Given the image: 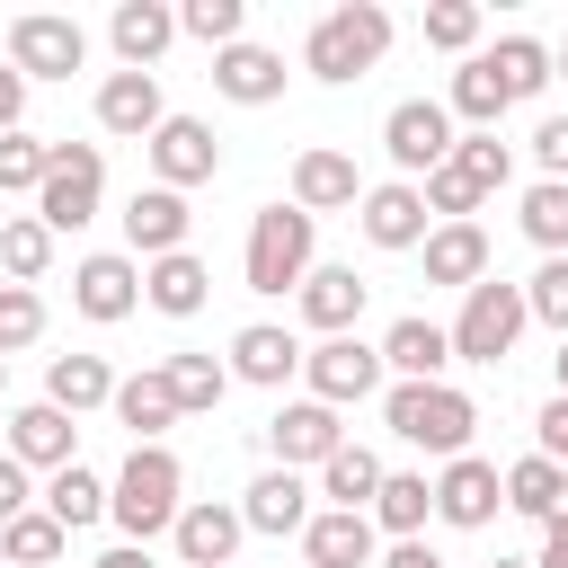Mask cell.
<instances>
[{"instance_id": "5b68a950", "label": "cell", "mask_w": 568, "mask_h": 568, "mask_svg": "<svg viewBox=\"0 0 568 568\" xmlns=\"http://www.w3.org/2000/svg\"><path fill=\"white\" fill-rule=\"evenodd\" d=\"M444 337H453V364H506L515 337H524V284L479 275V284L462 293V320H453Z\"/></svg>"}, {"instance_id": "8d00e7d4", "label": "cell", "mask_w": 568, "mask_h": 568, "mask_svg": "<svg viewBox=\"0 0 568 568\" xmlns=\"http://www.w3.org/2000/svg\"><path fill=\"white\" fill-rule=\"evenodd\" d=\"M488 71L506 80V98H541L550 89V44L541 36H497L488 44Z\"/></svg>"}, {"instance_id": "83f0119b", "label": "cell", "mask_w": 568, "mask_h": 568, "mask_svg": "<svg viewBox=\"0 0 568 568\" xmlns=\"http://www.w3.org/2000/svg\"><path fill=\"white\" fill-rule=\"evenodd\" d=\"M479 275H488V231L479 222H435L426 231V284H462L470 293Z\"/></svg>"}, {"instance_id": "7c38bea8", "label": "cell", "mask_w": 568, "mask_h": 568, "mask_svg": "<svg viewBox=\"0 0 568 568\" xmlns=\"http://www.w3.org/2000/svg\"><path fill=\"white\" fill-rule=\"evenodd\" d=\"M497 506H506V479H497V462H479V453L444 462V479H435V515H444L453 532H488V524H497Z\"/></svg>"}, {"instance_id": "f1b7e54d", "label": "cell", "mask_w": 568, "mask_h": 568, "mask_svg": "<svg viewBox=\"0 0 568 568\" xmlns=\"http://www.w3.org/2000/svg\"><path fill=\"white\" fill-rule=\"evenodd\" d=\"M373 532H390V541H417L426 532V515H435V488H426V470H382V488H373Z\"/></svg>"}, {"instance_id": "ba28073f", "label": "cell", "mask_w": 568, "mask_h": 568, "mask_svg": "<svg viewBox=\"0 0 568 568\" xmlns=\"http://www.w3.org/2000/svg\"><path fill=\"white\" fill-rule=\"evenodd\" d=\"M80 62H89V36H80V18L27 9V18L9 27V71H18V80H71Z\"/></svg>"}, {"instance_id": "d6986e66", "label": "cell", "mask_w": 568, "mask_h": 568, "mask_svg": "<svg viewBox=\"0 0 568 568\" xmlns=\"http://www.w3.org/2000/svg\"><path fill=\"white\" fill-rule=\"evenodd\" d=\"M364 293H373V284H364L355 266H311L293 302H302V320H311L320 337H355V320H364Z\"/></svg>"}, {"instance_id": "f35d334b", "label": "cell", "mask_w": 568, "mask_h": 568, "mask_svg": "<svg viewBox=\"0 0 568 568\" xmlns=\"http://www.w3.org/2000/svg\"><path fill=\"white\" fill-rule=\"evenodd\" d=\"M62 550H71V532H62L44 506H27L18 524H0V559H9V568H53Z\"/></svg>"}, {"instance_id": "d4e9b609", "label": "cell", "mask_w": 568, "mask_h": 568, "mask_svg": "<svg viewBox=\"0 0 568 568\" xmlns=\"http://www.w3.org/2000/svg\"><path fill=\"white\" fill-rule=\"evenodd\" d=\"M240 524H248V532H275V541L302 532V524H311V479H302V470H257L248 497H240Z\"/></svg>"}, {"instance_id": "e0dca14e", "label": "cell", "mask_w": 568, "mask_h": 568, "mask_svg": "<svg viewBox=\"0 0 568 568\" xmlns=\"http://www.w3.org/2000/svg\"><path fill=\"white\" fill-rule=\"evenodd\" d=\"M71 444H80V426H71L53 399H27V408L9 417V444H0V453L27 462V470H71V462H80Z\"/></svg>"}, {"instance_id": "c3c4849f", "label": "cell", "mask_w": 568, "mask_h": 568, "mask_svg": "<svg viewBox=\"0 0 568 568\" xmlns=\"http://www.w3.org/2000/svg\"><path fill=\"white\" fill-rule=\"evenodd\" d=\"M532 160H541V178H559V186H568V115H541V133H532Z\"/></svg>"}, {"instance_id": "ab89813d", "label": "cell", "mask_w": 568, "mask_h": 568, "mask_svg": "<svg viewBox=\"0 0 568 568\" xmlns=\"http://www.w3.org/2000/svg\"><path fill=\"white\" fill-rule=\"evenodd\" d=\"M0 266H9L18 284H36V275L53 266V231H44L36 213H9V222H0Z\"/></svg>"}, {"instance_id": "4316f807", "label": "cell", "mask_w": 568, "mask_h": 568, "mask_svg": "<svg viewBox=\"0 0 568 568\" xmlns=\"http://www.w3.org/2000/svg\"><path fill=\"white\" fill-rule=\"evenodd\" d=\"M373 541H382L373 515H337V506H328V515L302 524V559H311V568H373Z\"/></svg>"}, {"instance_id": "2e32d148", "label": "cell", "mask_w": 568, "mask_h": 568, "mask_svg": "<svg viewBox=\"0 0 568 568\" xmlns=\"http://www.w3.org/2000/svg\"><path fill=\"white\" fill-rule=\"evenodd\" d=\"M98 124L124 133V142H151V133L169 124V106H160V71H106V80H98Z\"/></svg>"}, {"instance_id": "7a4b0ae2", "label": "cell", "mask_w": 568, "mask_h": 568, "mask_svg": "<svg viewBox=\"0 0 568 568\" xmlns=\"http://www.w3.org/2000/svg\"><path fill=\"white\" fill-rule=\"evenodd\" d=\"M178 506H186V470H178V453H169V444H133L124 470H115V488H106V515L124 524V541L151 550V532H169Z\"/></svg>"}, {"instance_id": "52a82bcc", "label": "cell", "mask_w": 568, "mask_h": 568, "mask_svg": "<svg viewBox=\"0 0 568 568\" xmlns=\"http://www.w3.org/2000/svg\"><path fill=\"white\" fill-rule=\"evenodd\" d=\"M382 151H390V169L417 186V178H435L444 160H453V115H444V98H399L390 115H382Z\"/></svg>"}, {"instance_id": "8992f818", "label": "cell", "mask_w": 568, "mask_h": 568, "mask_svg": "<svg viewBox=\"0 0 568 568\" xmlns=\"http://www.w3.org/2000/svg\"><path fill=\"white\" fill-rule=\"evenodd\" d=\"M98 195H106V151L98 142H53L44 186H36V222L44 231H80V222H98Z\"/></svg>"}, {"instance_id": "74e56055", "label": "cell", "mask_w": 568, "mask_h": 568, "mask_svg": "<svg viewBox=\"0 0 568 568\" xmlns=\"http://www.w3.org/2000/svg\"><path fill=\"white\" fill-rule=\"evenodd\" d=\"M160 373H169L178 417H204V408H222V390H231V364H213V355H169Z\"/></svg>"}, {"instance_id": "7402d4cb", "label": "cell", "mask_w": 568, "mask_h": 568, "mask_svg": "<svg viewBox=\"0 0 568 568\" xmlns=\"http://www.w3.org/2000/svg\"><path fill=\"white\" fill-rule=\"evenodd\" d=\"M106 44H115V62H124V71H151V62L178 44V9H160V0H115Z\"/></svg>"}, {"instance_id": "836d02e7", "label": "cell", "mask_w": 568, "mask_h": 568, "mask_svg": "<svg viewBox=\"0 0 568 568\" xmlns=\"http://www.w3.org/2000/svg\"><path fill=\"white\" fill-rule=\"evenodd\" d=\"M497 479H506V506H515V515H532V524L568 515V470H559V462L524 453V462H515V470H497Z\"/></svg>"}, {"instance_id": "f546056e", "label": "cell", "mask_w": 568, "mask_h": 568, "mask_svg": "<svg viewBox=\"0 0 568 568\" xmlns=\"http://www.w3.org/2000/svg\"><path fill=\"white\" fill-rule=\"evenodd\" d=\"M44 399H53L62 417H89V408H106V399H115V373H106V355H53V364H44Z\"/></svg>"}, {"instance_id": "ee69618b", "label": "cell", "mask_w": 568, "mask_h": 568, "mask_svg": "<svg viewBox=\"0 0 568 568\" xmlns=\"http://www.w3.org/2000/svg\"><path fill=\"white\" fill-rule=\"evenodd\" d=\"M524 320H541V328L568 337V257H541V266H532V284H524Z\"/></svg>"}, {"instance_id": "9c48e42d", "label": "cell", "mask_w": 568, "mask_h": 568, "mask_svg": "<svg viewBox=\"0 0 568 568\" xmlns=\"http://www.w3.org/2000/svg\"><path fill=\"white\" fill-rule=\"evenodd\" d=\"M302 382H311L320 408H355V399L382 390V355L364 337H320V346H302Z\"/></svg>"}, {"instance_id": "9f6ffc18", "label": "cell", "mask_w": 568, "mask_h": 568, "mask_svg": "<svg viewBox=\"0 0 568 568\" xmlns=\"http://www.w3.org/2000/svg\"><path fill=\"white\" fill-rule=\"evenodd\" d=\"M550 80H568V53H550Z\"/></svg>"}, {"instance_id": "f6af8a7d", "label": "cell", "mask_w": 568, "mask_h": 568, "mask_svg": "<svg viewBox=\"0 0 568 568\" xmlns=\"http://www.w3.org/2000/svg\"><path fill=\"white\" fill-rule=\"evenodd\" d=\"M44 337V302H36V284H0V364L18 355V346H36Z\"/></svg>"}, {"instance_id": "6f0895ef", "label": "cell", "mask_w": 568, "mask_h": 568, "mask_svg": "<svg viewBox=\"0 0 568 568\" xmlns=\"http://www.w3.org/2000/svg\"><path fill=\"white\" fill-rule=\"evenodd\" d=\"M497 568H532V559H497Z\"/></svg>"}, {"instance_id": "30bf717a", "label": "cell", "mask_w": 568, "mask_h": 568, "mask_svg": "<svg viewBox=\"0 0 568 568\" xmlns=\"http://www.w3.org/2000/svg\"><path fill=\"white\" fill-rule=\"evenodd\" d=\"M213 169H222V142H213L204 115H169V124L151 133V186L186 195V186H204Z\"/></svg>"}, {"instance_id": "e575fe53", "label": "cell", "mask_w": 568, "mask_h": 568, "mask_svg": "<svg viewBox=\"0 0 568 568\" xmlns=\"http://www.w3.org/2000/svg\"><path fill=\"white\" fill-rule=\"evenodd\" d=\"M444 169H453V178H462V186L488 204V195L515 178V151H506L497 133H453V160H444Z\"/></svg>"}, {"instance_id": "680465c9", "label": "cell", "mask_w": 568, "mask_h": 568, "mask_svg": "<svg viewBox=\"0 0 568 568\" xmlns=\"http://www.w3.org/2000/svg\"><path fill=\"white\" fill-rule=\"evenodd\" d=\"M0 382H9V364H0Z\"/></svg>"}, {"instance_id": "d6a6232c", "label": "cell", "mask_w": 568, "mask_h": 568, "mask_svg": "<svg viewBox=\"0 0 568 568\" xmlns=\"http://www.w3.org/2000/svg\"><path fill=\"white\" fill-rule=\"evenodd\" d=\"M515 98H506V80L488 71V53H470L462 71H453V98H444V115H462L470 133H497V115H506Z\"/></svg>"}, {"instance_id": "cb8c5ba5", "label": "cell", "mask_w": 568, "mask_h": 568, "mask_svg": "<svg viewBox=\"0 0 568 568\" xmlns=\"http://www.w3.org/2000/svg\"><path fill=\"white\" fill-rule=\"evenodd\" d=\"M293 204L320 222V213H337V204H364V178H355V160L346 151H328V142H311L302 160H293Z\"/></svg>"}, {"instance_id": "6da1fadb", "label": "cell", "mask_w": 568, "mask_h": 568, "mask_svg": "<svg viewBox=\"0 0 568 568\" xmlns=\"http://www.w3.org/2000/svg\"><path fill=\"white\" fill-rule=\"evenodd\" d=\"M382 426H390L399 444L435 453V462H462L470 435H479V399L453 390V382H390V390H382Z\"/></svg>"}, {"instance_id": "11a10c76", "label": "cell", "mask_w": 568, "mask_h": 568, "mask_svg": "<svg viewBox=\"0 0 568 568\" xmlns=\"http://www.w3.org/2000/svg\"><path fill=\"white\" fill-rule=\"evenodd\" d=\"M550 373H559V399H568V337H559V355H550Z\"/></svg>"}, {"instance_id": "bcb514c9", "label": "cell", "mask_w": 568, "mask_h": 568, "mask_svg": "<svg viewBox=\"0 0 568 568\" xmlns=\"http://www.w3.org/2000/svg\"><path fill=\"white\" fill-rule=\"evenodd\" d=\"M426 44L435 53H470L479 44V0H435L426 9Z\"/></svg>"}, {"instance_id": "4dcf8cb0", "label": "cell", "mask_w": 568, "mask_h": 568, "mask_svg": "<svg viewBox=\"0 0 568 568\" xmlns=\"http://www.w3.org/2000/svg\"><path fill=\"white\" fill-rule=\"evenodd\" d=\"M115 426H133V444H160L169 426H178V399H169V373L151 364V373H133V382H115Z\"/></svg>"}, {"instance_id": "db71d44e", "label": "cell", "mask_w": 568, "mask_h": 568, "mask_svg": "<svg viewBox=\"0 0 568 568\" xmlns=\"http://www.w3.org/2000/svg\"><path fill=\"white\" fill-rule=\"evenodd\" d=\"M98 568H151V550H142V541H115V550H106Z\"/></svg>"}, {"instance_id": "816d5d0a", "label": "cell", "mask_w": 568, "mask_h": 568, "mask_svg": "<svg viewBox=\"0 0 568 568\" xmlns=\"http://www.w3.org/2000/svg\"><path fill=\"white\" fill-rule=\"evenodd\" d=\"M532 568H568V515L541 524V559H532Z\"/></svg>"}, {"instance_id": "f907efd6", "label": "cell", "mask_w": 568, "mask_h": 568, "mask_svg": "<svg viewBox=\"0 0 568 568\" xmlns=\"http://www.w3.org/2000/svg\"><path fill=\"white\" fill-rule=\"evenodd\" d=\"M18 115H27V80L0 62V133H18Z\"/></svg>"}, {"instance_id": "b9f144b4", "label": "cell", "mask_w": 568, "mask_h": 568, "mask_svg": "<svg viewBox=\"0 0 568 568\" xmlns=\"http://www.w3.org/2000/svg\"><path fill=\"white\" fill-rule=\"evenodd\" d=\"M178 36H195V44L222 53V44L248 36V0H186V9H178Z\"/></svg>"}, {"instance_id": "3957f363", "label": "cell", "mask_w": 568, "mask_h": 568, "mask_svg": "<svg viewBox=\"0 0 568 568\" xmlns=\"http://www.w3.org/2000/svg\"><path fill=\"white\" fill-rule=\"evenodd\" d=\"M382 53H390V9H373V0H346V9H328V18L302 36V71L328 80V89L364 80Z\"/></svg>"}, {"instance_id": "1f68e13d", "label": "cell", "mask_w": 568, "mask_h": 568, "mask_svg": "<svg viewBox=\"0 0 568 568\" xmlns=\"http://www.w3.org/2000/svg\"><path fill=\"white\" fill-rule=\"evenodd\" d=\"M373 488H382V453H373V444H337V453L320 462V497H328L337 515H364Z\"/></svg>"}, {"instance_id": "ac0fdd59", "label": "cell", "mask_w": 568, "mask_h": 568, "mask_svg": "<svg viewBox=\"0 0 568 568\" xmlns=\"http://www.w3.org/2000/svg\"><path fill=\"white\" fill-rule=\"evenodd\" d=\"M355 222H364V240H373V248H426V231H435V222H426V195H417L408 178L364 186V213H355Z\"/></svg>"}, {"instance_id": "681fc988", "label": "cell", "mask_w": 568, "mask_h": 568, "mask_svg": "<svg viewBox=\"0 0 568 568\" xmlns=\"http://www.w3.org/2000/svg\"><path fill=\"white\" fill-rule=\"evenodd\" d=\"M541 462H559V470H568V399H550V408H541Z\"/></svg>"}, {"instance_id": "60d3db41", "label": "cell", "mask_w": 568, "mask_h": 568, "mask_svg": "<svg viewBox=\"0 0 568 568\" xmlns=\"http://www.w3.org/2000/svg\"><path fill=\"white\" fill-rule=\"evenodd\" d=\"M524 240L550 248V257H568V186H559V178L524 186Z\"/></svg>"}, {"instance_id": "9a60e30c", "label": "cell", "mask_w": 568, "mask_h": 568, "mask_svg": "<svg viewBox=\"0 0 568 568\" xmlns=\"http://www.w3.org/2000/svg\"><path fill=\"white\" fill-rule=\"evenodd\" d=\"M186 231H195L186 195H169V186H133V204H124V248H133L142 266H151V257H178Z\"/></svg>"}, {"instance_id": "5bb4252c", "label": "cell", "mask_w": 568, "mask_h": 568, "mask_svg": "<svg viewBox=\"0 0 568 568\" xmlns=\"http://www.w3.org/2000/svg\"><path fill=\"white\" fill-rule=\"evenodd\" d=\"M240 506H222V497H186L178 506V524H169V541H178V559L186 568H231L240 559Z\"/></svg>"}, {"instance_id": "484cf974", "label": "cell", "mask_w": 568, "mask_h": 568, "mask_svg": "<svg viewBox=\"0 0 568 568\" xmlns=\"http://www.w3.org/2000/svg\"><path fill=\"white\" fill-rule=\"evenodd\" d=\"M204 293H213V266H204L195 248H178V257H151V266H142V302H151V311H169V320H195V311H204Z\"/></svg>"}, {"instance_id": "8fae6325", "label": "cell", "mask_w": 568, "mask_h": 568, "mask_svg": "<svg viewBox=\"0 0 568 568\" xmlns=\"http://www.w3.org/2000/svg\"><path fill=\"white\" fill-rule=\"evenodd\" d=\"M71 302H80V320L115 328V320H133V302H142V266H133L124 248H98V257L71 266Z\"/></svg>"}, {"instance_id": "4fadbf2b", "label": "cell", "mask_w": 568, "mask_h": 568, "mask_svg": "<svg viewBox=\"0 0 568 568\" xmlns=\"http://www.w3.org/2000/svg\"><path fill=\"white\" fill-rule=\"evenodd\" d=\"M266 444H275V470H320V462L346 444V426H337V408L293 399V408H275V417H266Z\"/></svg>"}, {"instance_id": "603a6c76", "label": "cell", "mask_w": 568, "mask_h": 568, "mask_svg": "<svg viewBox=\"0 0 568 568\" xmlns=\"http://www.w3.org/2000/svg\"><path fill=\"white\" fill-rule=\"evenodd\" d=\"M213 89L231 98V106H275L284 98V53H266V44H222L213 53Z\"/></svg>"}, {"instance_id": "7dc6e473", "label": "cell", "mask_w": 568, "mask_h": 568, "mask_svg": "<svg viewBox=\"0 0 568 568\" xmlns=\"http://www.w3.org/2000/svg\"><path fill=\"white\" fill-rule=\"evenodd\" d=\"M27 506H36V470H27V462H9V453H0V524H18V515H27Z\"/></svg>"}, {"instance_id": "277c9868", "label": "cell", "mask_w": 568, "mask_h": 568, "mask_svg": "<svg viewBox=\"0 0 568 568\" xmlns=\"http://www.w3.org/2000/svg\"><path fill=\"white\" fill-rule=\"evenodd\" d=\"M311 248H320V222L302 213V204H257V222H248V248H240V275H248V293H302V275H311Z\"/></svg>"}, {"instance_id": "7bdbcfd3", "label": "cell", "mask_w": 568, "mask_h": 568, "mask_svg": "<svg viewBox=\"0 0 568 568\" xmlns=\"http://www.w3.org/2000/svg\"><path fill=\"white\" fill-rule=\"evenodd\" d=\"M44 160H53V142L0 133V195H36V186H44Z\"/></svg>"}, {"instance_id": "d590c367", "label": "cell", "mask_w": 568, "mask_h": 568, "mask_svg": "<svg viewBox=\"0 0 568 568\" xmlns=\"http://www.w3.org/2000/svg\"><path fill=\"white\" fill-rule=\"evenodd\" d=\"M36 506H44L62 532H80V524H98V515H106V479L71 462V470H53V479H44V497H36Z\"/></svg>"}, {"instance_id": "44dd1931", "label": "cell", "mask_w": 568, "mask_h": 568, "mask_svg": "<svg viewBox=\"0 0 568 568\" xmlns=\"http://www.w3.org/2000/svg\"><path fill=\"white\" fill-rule=\"evenodd\" d=\"M293 373H302V337H293V328H275V320H248V328L231 337V382L284 390Z\"/></svg>"}, {"instance_id": "ffe728a7", "label": "cell", "mask_w": 568, "mask_h": 568, "mask_svg": "<svg viewBox=\"0 0 568 568\" xmlns=\"http://www.w3.org/2000/svg\"><path fill=\"white\" fill-rule=\"evenodd\" d=\"M382 373H399V382H444V364H453V337L426 320V311H408V320H390L382 328Z\"/></svg>"}, {"instance_id": "f5cc1de1", "label": "cell", "mask_w": 568, "mask_h": 568, "mask_svg": "<svg viewBox=\"0 0 568 568\" xmlns=\"http://www.w3.org/2000/svg\"><path fill=\"white\" fill-rule=\"evenodd\" d=\"M382 568H444V559H435L426 541H390V550H382Z\"/></svg>"}]
</instances>
